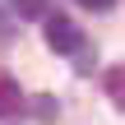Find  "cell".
<instances>
[{
  "label": "cell",
  "instance_id": "obj_2",
  "mask_svg": "<svg viewBox=\"0 0 125 125\" xmlns=\"http://www.w3.org/2000/svg\"><path fill=\"white\" fill-rule=\"evenodd\" d=\"M23 107V93H19V79L9 70H0V116H14Z\"/></svg>",
  "mask_w": 125,
  "mask_h": 125
},
{
  "label": "cell",
  "instance_id": "obj_4",
  "mask_svg": "<svg viewBox=\"0 0 125 125\" xmlns=\"http://www.w3.org/2000/svg\"><path fill=\"white\" fill-rule=\"evenodd\" d=\"M23 19H37V14H46V0H9Z\"/></svg>",
  "mask_w": 125,
  "mask_h": 125
},
{
  "label": "cell",
  "instance_id": "obj_5",
  "mask_svg": "<svg viewBox=\"0 0 125 125\" xmlns=\"http://www.w3.org/2000/svg\"><path fill=\"white\" fill-rule=\"evenodd\" d=\"M79 5H83V9H93V14H107L116 0H79Z\"/></svg>",
  "mask_w": 125,
  "mask_h": 125
},
{
  "label": "cell",
  "instance_id": "obj_6",
  "mask_svg": "<svg viewBox=\"0 0 125 125\" xmlns=\"http://www.w3.org/2000/svg\"><path fill=\"white\" fill-rule=\"evenodd\" d=\"M37 116L46 121V116H56V107H51V97H37Z\"/></svg>",
  "mask_w": 125,
  "mask_h": 125
},
{
  "label": "cell",
  "instance_id": "obj_3",
  "mask_svg": "<svg viewBox=\"0 0 125 125\" xmlns=\"http://www.w3.org/2000/svg\"><path fill=\"white\" fill-rule=\"evenodd\" d=\"M102 83H107V97H111V102H116V107L125 111V65H111Z\"/></svg>",
  "mask_w": 125,
  "mask_h": 125
},
{
  "label": "cell",
  "instance_id": "obj_1",
  "mask_svg": "<svg viewBox=\"0 0 125 125\" xmlns=\"http://www.w3.org/2000/svg\"><path fill=\"white\" fill-rule=\"evenodd\" d=\"M42 37H46V46H51V51H60V56H70V51H79V46H83V32H79L70 19H46Z\"/></svg>",
  "mask_w": 125,
  "mask_h": 125
}]
</instances>
